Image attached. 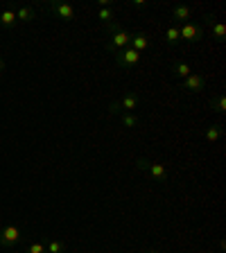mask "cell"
Here are the masks:
<instances>
[{
  "label": "cell",
  "instance_id": "6da1fadb",
  "mask_svg": "<svg viewBox=\"0 0 226 253\" xmlns=\"http://www.w3.org/2000/svg\"><path fill=\"white\" fill-rule=\"evenodd\" d=\"M107 34L111 36V43H109V50L118 52V50H124V48H129L131 43V34L120 25V23L113 21L111 25H107Z\"/></svg>",
  "mask_w": 226,
  "mask_h": 253
},
{
  "label": "cell",
  "instance_id": "7a4b0ae2",
  "mask_svg": "<svg viewBox=\"0 0 226 253\" xmlns=\"http://www.w3.org/2000/svg\"><path fill=\"white\" fill-rule=\"evenodd\" d=\"M138 107H141V95L136 90H129V93L122 95V100H115L109 104V113H134V109Z\"/></svg>",
  "mask_w": 226,
  "mask_h": 253
},
{
  "label": "cell",
  "instance_id": "3957f363",
  "mask_svg": "<svg viewBox=\"0 0 226 253\" xmlns=\"http://www.w3.org/2000/svg\"><path fill=\"white\" fill-rule=\"evenodd\" d=\"M136 168H138V169H145L147 174L152 176L154 181H158V183H165V181H168V176H170L168 168H165L163 163H156V161H147V158H142V156L136 161Z\"/></svg>",
  "mask_w": 226,
  "mask_h": 253
},
{
  "label": "cell",
  "instance_id": "277c9868",
  "mask_svg": "<svg viewBox=\"0 0 226 253\" xmlns=\"http://www.w3.org/2000/svg\"><path fill=\"white\" fill-rule=\"evenodd\" d=\"M18 242H21V228H18V226L7 224L0 228V247L14 249Z\"/></svg>",
  "mask_w": 226,
  "mask_h": 253
},
{
  "label": "cell",
  "instance_id": "5b68a950",
  "mask_svg": "<svg viewBox=\"0 0 226 253\" xmlns=\"http://www.w3.org/2000/svg\"><path fill=\"white\" fill-rule=\"evenodd\" d=\"M141 61V52H136L134 48H124V50L115 52V66L120 68H134Z\"/></svg>",
  "mask_w": 226,
  "mask_h": 253
},
{
  "label": "cell",
  "instance_id": "8992f818",
  "mask_svg": "<svg viewBox=\"0 0 226 253\" xmlns=\"http://www.w3.org/2000/svg\"><path fill=\"white\" fill-rule=\"evenodd\" d=\"M181 88L186 90V93H201L206 88V77L199 73H192L190 77H186L181 82Z\"/></svg>",
  "mask_w": 226,
  "mask_h": 253
},
{
  "label": "cell",
  "instance_id": "52a82bcc",
  "mask_svg": "<svg viewBox=\"0 0 226 253\" xmlns=\"http://www.w3.org/2000/svg\"><path fill=\"white\" fill-rule=\"evenodd\" d=\"M179 34L183 41H190V43H197V41L203 39V32L199 25H195V23H183L179 28Z\"/></svg>",
  "mask_w": 226,
  "mask_h": 253
},
{
  "label": "cell",
  "instance_id": "ba28073f",
  "mask_svg": "<svg viewBox=\"0 0 226 253\" xmlns=\"http://www.w3.org/2000/svg\"><path fill=\"white\" fill-rule=\"evenodd\" d=\"M50 9L55 11V14L61 18V21H75V9L68 5V2H63V0H52Z\"/></svg>",
  "mask_w": 226,
  "mask_h": 253
},
{
  "label": "cell",
  "instance_id": "9c48e42d",
  "mask_svg": "<svg viewBox=\"0 0 226 253\" xmlns=\"http://www.w3.org/2000/svg\"><path fill=\"white\" fill-rule=\"evenodd\" d=\"M206 23H208L213 39L217 41V43H224V41H226V25H224V23L213 21V16H206Z\"/></svg>",
  "mask_w": 226,
  "mask_h": 253
},
{
  "label": "cell",
  "instance_id": "30bf717a",
  "mask_svg": "<svg viewBox=\"0 0 226 253\" xmlns=\"http://www.w3.org/2000/svg\"><path fill=\"white\" fill-rule=\"evenodd\" d=\"M149 45H152V41H149V36H147L145 32H136V34H131V43H129V48H134L136 52H145V50H149Z\"/></svg>",
  "mask_w": 226,
  "mask_h": 253
},
{
  "label": "cell",
  "instance_id": "8fae6325",
  "mask_svg": "<svg viewBox=\"0 0 226 253\" xmlns=\"http://www.w3.org/2000/svg\"><path fill=\"white\" fill-rule=\"evenodd\" d=\"M172 16H174V21H179V23H190V18H192V7H188V5H176L174 9H172Z\"/></svg>",
  "mask_w": 226,
  "mask_h": 253
},
{
  "label": "cell",
  "instance_id": "7c38bea8",
  "mask_svg": "<svg viewBox=\"0 0 226 253\" xmlns=\"http://www.w3.org/2000/svg\"><path fill=\"white\" fill-rule=\"evenodd\" d=\"M222 136H224V127H222V124H210L208 129L203 131V138H206V142H217L222 138Z\"/></svg>",
  "mask_w": 226,
  "mask_h": 253
},
{
  "label": "cell",
  "instance_id": "4fadbf2b",
  "mask_svg": "<svg viewBox=\"0 0 226 253\" xmlns=\"http://www.w3.org/2000/svg\"><path fill=\"white\" fill-rule=\"evenodd\" d=\"M172 73H174V77L186 79V77H190L195 70H192V66H190L188 61H176L174 66H172Z\"/></svg>",
  "mask_w": 226,
  "mask_h": 253
},
{
  "label": "cell",
  "instance_id": "5bb4252c",
  "mask_svg": "<svg viewBox=\"0 0 226 253\" xmlns=\"http://www.w3.org/2000/svg\"><path fill=\"white\" fill-rule=\"evenodd\" d=\"M16 23H18V18H16V11L14 9H5L2 14H0V25H2V28L11 29Z\"/></svg>",
  "mask_w": 226,
  "mask_h": 253
},
{
  "label": "cell",
  "instance_id": "9a60e30c",
  "mask_svg": "<svg viewBox=\"0 0 226 253\" xmlns=\"http://www.w3.org/2000/svg\"><path fill=\"white\" fill-rule=\"evenodd\" d=\"M16 18H18V23H29L36 18V11H34L32 7H21V9L16 11Z\"/></svg>",
  "mask_w": 226,
  "mask_h": 253
},
{
  "label": "cell",
  "instance_id": "2e32d148",
  "mask_svg": "<svg viewBox=\"0 0 226 253\" xmlns=\"http://www.w3.org/2000/svg\"><path fill=\"white\" fill-rule=\"evenodd\" d=\"M66 242L63 240H50V242H45V251L48 253H66Z\"/></svg>",
  "mask_w": 226,
  "mask_h": 253
},
{
  "label": "cell",
  "instance_id": "e0dca14e",
  "mask_svg": "<svg viewBox=\"0 0 226 253\" xmlns=\"http://www.w3.org/2000/svg\"><path fill=\"white\" fill-rule=\"evenodd\" d=\"M97 18H100L104 25H111L113 18H115V14H113L111 7H100V9H97Z\"/></svg>",
  "mask_w": 226,
  "mask_h": 253
},
{
  "label": "cell",
  "instance_id": "ac0fdd59",
  "mask_svg": "<svg viewBox=\"0 0 226 253\" xmlns=\"http://www.w3.org/2000/svg\"><path fill=\"white\" fill-rule=\"evenodd\" d=\"M165 41H168L170 45H174L181 41V34H179V28H176V25H170V28L165 29Z\"/></svg>",
  "mask_w": 226,
  "mask_h": 253
},
{
  "label": "cell",
  "instance_id": "d6986e66",
  "mask_svg": "<svg viewBox=\"0 0 226 253\" xmlns=\"http://www.w3.org/2000/svg\"><path fill=\"white\" fill-rule=\"evenodd\" d=\"M210 107H213L217 113H224L226 111V97L222 95V93H220V95H215L213 100H210Z\"/></svg>",
  "mask_w": 226,
  "mask_h": 253
},
{
  "label": "cell",
  "instance_id": "ffe728a7",
  "mask_svg": "<svg viewBox=\"0 0 226 253\" xmlns=\"http://www.w3.org/2000/svg\"><path fill=\"white\" fill-rule=\"evenodd\" d=\"M122 124H124V127H129V129H134V127H138V124H141V118H138V115H134V113H122Z\"/></svg>",
  "mask_w": 226,
  "mask_h": 253
},
{
  "label": "cell",
  "instance_id": "44dd1931",
  "mask_svg": "<svg viewBox=\"0 0 226 253\" xmlns=\"http://www.w3.org/2000/svg\"><path fill=\"white\" fill-rule=\"evenodd\" d=\"M25 253H48L45 251V242H32L25 249Z\"/></svg>",
  "mask_w": 226,
  "mask_h": 253
},
{
  "label": "cell",
  "instance_id": "7402d4cb",
  "mask_svg": "<svg viewBox=\"0 0 226 253\" xmlns=\"http://www.w3.org/2000/svg\"><path fill=\"white\" fill-rule=\"evenodd\" d=\"M131 7H147V0H134Z\"/></svg>",
  "mask_w": 226,
  "mask_h": 253
},
{
  "label": "cell",
  "instance_id": "603a6c76",
  "mask_svg": "<svg viewBox=\"0 0 226 253\" xmlns=\"http://www.w3.org/2000/svg\"><path fill=\"white\" fill-rule=\"evenodd\" d=\"M2 70H5V61H2V59H0V73H2Z\"/></svg>",
  "mask_w": 226,
  "mask_h": 253
},
{
  "label": "cell",
  "instance_id": "cb8c5ba5",
  "mask_svg": "<svg viewBox=\"0 0 226 253\" xmlns=\"http://www.w3.org/2000/svg\"><path fill=\"white\" fill-rule=\"evenodd\" d=\"M142 253H158L156 249H147V251H142Z\"/></svg>",
  "mask_w": 226,
  "mask_h": 253
}]
</instances>
